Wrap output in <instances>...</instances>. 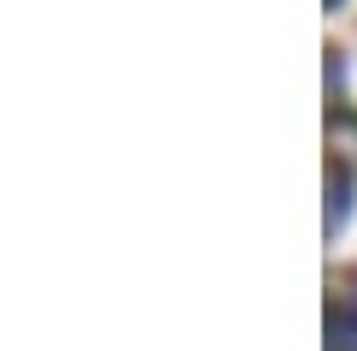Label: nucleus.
<instances>
[{
    "mask_svg": "<svg viewBox=\"0 0 357 351\" xmlns=\"http://www.w3.org/2000/svg\"><path fill=\"white\" fill-rule=\"evenodd\" d=\"M328 351H357V274L333 280V304H328Z\"/></svg>",
    "mask_w": 357,
    "mask_h": 351,
    "instance_id": "obj_1",
    "label": "nucleus"
},
{
    "mask_svg": "<svg viewBox=\"0 0 357 351\" xmlns=\"http://www.w3.org/2000/svg\"><path fill=\"white\" fill-rule=\"evenodd\" d=\"M345 214H351V167L328 161V239L345 226Z\"/></svg>",
    "mask_w": 357,
    "mask_h": 351,
    "instance_id": "obj_2",
    "label": "nucleus"
},
{
    "mask_svg": "<svg viewBox=\"0 0 357 351\" xmlns=\"http://www.w3.org/2000/svg\"><path fill=\"white\" fill-rule=\"evenodd\" d=\"M328 6H340V0H328Z\"/></svg>",
    "mask_w": 357,
    "mask_h": 351,
    "instance_id": "obj_3",
    "label": "nucleus"
}]
</instances>
